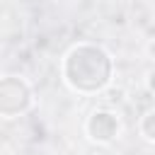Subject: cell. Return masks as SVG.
<instances>
[{
    "mask_svg": "<svg viewBox=\"0 0 155 155\" xmlns=\"http://www.w3.org/2000/svg\"><path fill=\"white\" fill-rule=\"evenodd\" d=\"M63 82L78 94H97L104 92L114 75V61L107 48L99 44L80 41L70 46V51L61 61Z\"/></svg>",
    "mask_w": 155,
    "mask_h": 155,
    "instance_id": "6da1fadb",
    "label": "cell"
},
{
    "mask_svg": "<svg viewBox=\"0 0 155 155\" xmlns=\"http://www.w3.org/2000/svg\"><path fill=\"white\" fill-rule=\"evenodd\" d=\"M34 104V90L31 85L19 75H5L0 78V116L15 119L31 109Z\"/></svg>",
    "mask_w": 155,
    "mask_h": 155,
    "instance_id": "7a4b0ae2",
    "label": "cell"
},
{
    "mask_svg": "<svg viewBox=\"0 0 155 155\" xmlns=\"http://www.w3.org/2000/svg\"><path fill=\"white\" fill-rule=\"evenodd\" d=\"M85 133L97 145H109L121 133V119L109 109H94L85 121Z\"/></svg>",
    "mask_w": 155,
    "mask_h": 155,
    "instance_id": "3957f363",
    "label": "cell"
},
{
    "mask_svg": "<svg viewBox=\"0 0 155 155\" xmlns=\"http://www.w3.org/2000/svg\"><path fill=\"white\" fill-rule=\"evenodd\" d=\"M138 131H140L143 140L155 143V109H148V111L140 116V121H138Z\"/></svg>",
    "mask_w": 155,
    "mask_h": 155,
    "instance_id": "277c9868",
    "label": "cell"
},
{
    "mask_svg": "<svg viewBox=\"0 0 155 155\" xmlns=\"http://www.w3.org/2000/svg\"><path fill=\"white\" fill-rule=\"evenodd\" d=\"M145 87H148V90L155 94V68H153V70L145 75Z\"/></svg>",
    "mask_w": 155,
    "mask_h": 155,
    "instance_id": "5b68a950",
    "label": "cell"
},
{
    "mask_svg": "<svg viewBox=\"0 0 155 155\" xmlns=\"http://www.w3.org/2000/svg\"><path fill=\"white\" fill-rule=\"evenodd\" d=\"M145 53H148V58H153V61H155V39H150V41H148Z\"/></svg>",
    "mask_w": 155,
    "mask_h": 155,
    "instance_id": "8992f818",
    "label": "cell"
}]
</instances>
